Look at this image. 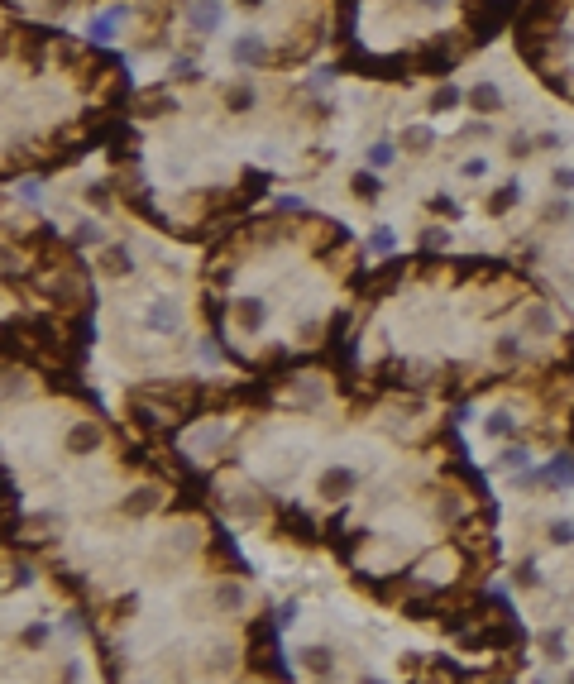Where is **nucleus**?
Wrapping results in <instances>:
<instances>
[{"instance_id": "obj_1", "label": "nucleus", "mask_w": 574, "mask_h": 684, "mask_svg": "<svg viewBox=\"0 0 574 684\" xmlns=\"http://www.w3.org/2000/svg\"><path fill=\"white\" fill-rule=\"evenodd\" d=\"M354 488H359V474H354L350 464H331V469L316 479V493H321L326 503H345Z\"/></svg>"}, {"instance_id": "obj_2", "label": "nucleus", "mask_w": 574, "mask_h": 684, "mask_svg": "<svg viewBox=\"0 0 574 684\" xmlns=\"http://www.w3.org/2000/svg\"><path fill=\"white\" fill-rule=\"evenodd\" d=\"M101 445V431H96V421H77L72 431H67V450L72 455H91Z\"/></svg>"}, {"instance_id": "obj_3", "label": "nucleus", "mask_w": 574, "mask_h": 684, "mask_svg": "<svg viewBox=\"0 0 574 684\" xmlns=\"http://www.w3.org/2000/svg\"><path fill=\"white\" fill-rule=\"evenodd\" d=\"M541 484L551 488H570L574 484V455H555L546 469H541Z\"/></svg>"}, {"instance_id": "obj_4", "label": "nucleus", "mask_w": 574, "mask_h": 684, "mask_svg": "<svg viewBox=\"0 0 574 684\" xmlns=\"http://www.w3.org/2000/svg\"><path fill=\"white\" fill-rule=\"evenodd\" d=\"M302 665H307L311 675H331L335 656H331V651H326V646H307V651H302Z\"/></svg>"}, {"instance_id": "obj_5", "label": "nucleus", "mask_w": 574, "mask_h": 684, "mask_svg": "<svg viewBox=\"0 0 574 684\" xmlns=\"http://www.w3.org/2000/svg\"><path fill=\"white\" fill-rule=\"evenodd\" d=\"M546 541H551V546H574V522H565V517L551 522V527H546Z\"/></svg>"}, {"instance_id": "obj_6", "label": "nucleus", "mask_w": 574, "mask_h": 684, "mask_svg": "<svg viewBox=\"0 0 574 684\" xmlns=\"http://www.w3.org/2000/svg\"><path fill=\"white\" fill-rule=\"evenodd\" d=\"M512 426H517V421L508 417V412H493V417H488V436H493V441H503V436H512Z\"/></svg>"}, {"instance_id": "obj_7", "label": "nucleus", "mask_w": 574, "mask_h": 684, "mask_svg": "<svg viewBox=\"0 0 574 684\" xmlns=\"http://www.w3.org/2000/svg\"><path fill=\"white\" fill-rule=\"evenodd\" d=\"M541 646H546V656H551V661H565V656H570V651H565V637H560V632H546V637H541Z\"/></svg>"}, {"instance_id": "obj_8", "label": "nucleus", "mask_w": 574, "mask_h": 684, "mask_svg": "<svg viewBox=\"0 0 574 684\" xmlns=\"http://www.w3.org/2000/svg\"><path fill=\"white\" fill-rule=\"evenodd\" d=\"M531 464V450L527 445H517V450H503V469H527Z\"/></svg>"}, {"instance_id": "obj_9", "label": "nucleus", "mask_w": 574, "mask_h": 684, "mask_svg": "<svg viewBox=\"0 0 574 684\" xmlns=\"http://www.w3.org/2000/svg\"><path fill=\"white\" fill-rule=\"evenodd\" d=\"M512 579H517V589H541V574H536V565H522Z\"/></svg>"}, {"instance_id": "obj_10", "label": "nucleus", "mask_w": 574, "mask_h": 684, "mask_svg": "<svg viewBox=\"0 0 574 684\" xmlns=\"http://www.w3.org/2000/svg\"><path fill=\"white\" fill-rule=\"evenodd\" d=\"M369 163H374V168H388V163H393V149H388V144H374V149H369Z\"/></svg>"}, {"instance_id": "obj_11", "label": "nucleus", "mask_w": 574, "mask_h": 684, "mask_svg": "<svg viewBox=\"0 0 574 684\" xmlns=\"http://www.w3.org/2000/svg\"><path fill=\"white\" fill-rule=\"evenodd\" d=\"M565 684H574V670H570V675H565Z\"/></svg>"}, {"instance_id": "obj_12", "label": "nucleus", "mask_w": 574, "mask_h": 684, "mask_svg": "<svg viewBox=\"0 0 574 684\" xmlns=\"http://www.w3.org/2000/svg\"><path fill=\"white\" fill-rule=\"evenodd\" d=\"M364 684H378V680H364Z\"/></svg>"}]
</instances>
